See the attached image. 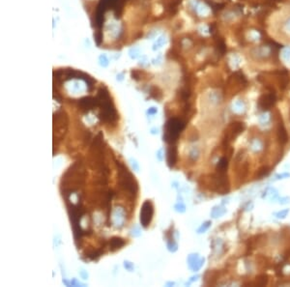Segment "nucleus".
I'll return each instance as SVG.
<instances>
[{"instance_id": "nucleus-1", "label": "nucleus", "mask_w": 290, "mask_h": 287, "mask_svg": "<svg viewBox=\"0 0 290 287\" xmlns=\"http://www.w3.org/2000/svg\"><path fill=\"white\" fill-rule=\"evenodd\" d=\"M98 107L101 108L99 118L104 123H112L117 119V112L110 100L109 90L105 87H101L98 90L96 97Z\"/></svg>"}, {"instance_id": "nucleus-2", "label": "nucleus", "mask_w": 290, "mask_h": 287, "mask_svg": "<svg viewBox=\"0 0 290 287\" xmlns=\"http://www.w3.org/2000/svg\"><path fill=\"white\" fill-rule=\"evenodd\" d=\"M117 165H118V183H119L120 187L131 194H136L137 192L138 187L134 175L128 170V168L124 164L120 163L119 162L117 163Z\"/></svg>"}, {"instance_id": "nucleus-3", "label": "nucleus", "mask_w": 290, "mask_h": 287, "mask_svg": "<svg viewBox=\"0 0 290 287\" xmlns=\"http://www.w3.org/2000/svg\"><path fill=\"white\" fill-rule=\"evenodd\" d=\"M186 123L179 118H171L169 119L165 125V134H164V140L172 144L176 142L182 130L185 129Z\"/></svg>"}, {"instance_id": "nucleus-4", "label": "nucleus", "mask_w": 290, "mask_h": 287, "mask_svg": "<svg viewBox=\"0 0 290 287\" xmlns=\"http://www.w3.org/2000/svg\"><path fill=\"white\" fill-rule=\"evenodd\" d=\"M153 214H154V208L152 205V202L150 200H146L140 210V223L143 227H148L152 221L153 218Z\"/></svg>"}, {"instance_id": "nucleus-5", "label": "nucleus", "mask_w": 290, "mask_h": 287, "mask_svg": "<svg viewBox=\"0 0 290 287\" xmlns=\"http://www.w3.org/2000/svg\"><path fill=\"white\" fill-rule=\"evenodd\" d=\"M276 97L275 93L270 92L268 94H264L258 99V107L264 111L269 110L276 103Z\"/></svg>"}, {"instance_id": "nucleus-6", "label": "nucleus", "mask_w": 290, "mask_h": 287, "mask_svg": "<svg viewBox=\"0 0 290 287\" xmlns=\"http://www.w3.org/2000/svg\"><path fill=\"white\" fill-rule=\"evenodd\" d=\"M245 129V125L242 122H234L231 123L229 128H228V132H226V138L227 141L233 140L234 138H236V136L240 135Z\"/></svg>"}, {"instance_id": "nucleus-7", "label": "nucleus", "mask_w": 290, "mask_h": 287, "mask_svg": "<svg viewBox=\"0 0 290 287\" xmlns=\"http://www.w3.org/2000/svg\"><path fill=\"white\" fill-rule=\"evenodd\" d=\"M78 104H80V108L84 112H88L89 110L98 107L97 99L93 97H84L81 99L80 102H78Z\"/></svg>"}, {"instance_id": "nucleus-8", "label": "nucleus", "mask_w": 290, "mask_h": 287, "mask_svg": "<svg viewBox=\"0 0 290 287\" xmlns=\"http://www.w3.org/2000/svg\"><path fill=\"white\" fill-rule=\"evenodd\" d=\"M177 148L171 146L167 150V164L169 167H173L177 162Z\"/></svg>"}, {"instance_id": "nucleus-9", "label": "nucleus", "mask_w": 290, "mask_h": 287, "mask_svg": "<svg viewBox=\"0 0 290 287\" xmlns=\"http://www.w3.org/2000/svg\"><path fill=\"white\" fill-rule=\"evenodd\" d=\"M126 244L125 240L119 237H113L109 241V251H116L117 250H120L122 246Z\"/></svg>"}, {"instance_id": "nucleus-10", "label": "nucleus", "mask_w": 290, "mask_h": 287, "mask_svg": "<svg viewBox=\"0 0 290 287\" xmlns=\"http://www.w3.org/2000/svg\"><path fill=\"white\" fill-rule=\"evenodd\" d=\"M278 138H279V141L282 143V144H285V143L288 141V135H287V132L284 128V126L282 124L279 126V129H278Z\"/></svg>"}, {"instance_id": "nucleus-11", "label": "nucleus", "mask_w": 290, "mask_h": 287, "mask_svg": "<svg viewBox=\"0 0 290 287\" xmlns=\"http://www.w3.org/2000/svg\"><path fill=\"white\" fill-rule=\"evenodd\" d=\"M227 165H228V161H227V159H226V158H221L220 159V163H219V164H218V171L220 172V173H222V172H225L226 171V169L227 168Z\"/></svg>"}, {"instance_id": "nucleus-12", "label": "nucleus", "mask_w": 290, "mask_h": 287, "mask_svg": "<svg viewBox=\"0 0 290 287\" xmlns=\"http://www.w3.org/2000/svg\"><path fill=\"white\" fill-rule=\"evenodd\" d=\"M269 173V168L267 166H263L258 170V177H263Z\"/></svg>"}, {"instance_id": "nucleus-13", "label": "nucleus", "mask_w": 290, "mask_h": 287, "mask_svg": "<svg viewBox=\"0 0 290 287\" xmlns=\"http://www.w3.org/2000/svg\"><path fill=\"white\" fill-rule=\"evenodd\" d=\"M94 36H95V41H96L97 45H98V46H100V44H101V42H102V38H103V36H102L101 32H100V31H98V32H97Z\"/></svg>"}, {"instance_id": "nucleus-14", "label": "nucleus", "mask_w": 290, "mask_h": 287, "mask_svg": "<svg viewBox=\"0 0 290 287\" xmlns=\"http://www.w3.org/2000/svg\"><path fill=\"white\" fill-rule=\"evenodd\" d=\"M288 214V210H284V211H282V212H280V213H278L276 214V216H278V218H284L285 217H286V215Z\"/></svg>"}, {"instance_id": "nucleus-15", "label": "nucleus", "mask_w": 290, "mask_h": 287, "mask_svg": "<svg viewBox=\"0 0 290 287\" xmlns=\"http://www.w3.org/2000/svg\"><path fill=\"white\" fill-rule=\"evenodd\" d=\"M210 224H211L210 221H207V223H206V224H205L204 225H202V226H201V227L199 228L198 232H199V233H201L202 231H205V230H206V229H207V228H208V227L210 226Z\"/></svg>"}, {"instance_id": "nucleus-16", "label": "nucleus", "mask_w": 290, "mask_h": 287, "mask_svg": "<svg viewBox=\"0 0 290 287\" xmlns=\"http://www.w3.org/2000/svg\"><path fill=\"white\" fill-rule=\"evenodd\" d=\"M156 111H157V110H156L154 108H152V109H150V110H149V113H155Z\"/></svg>"}]
</instances>
